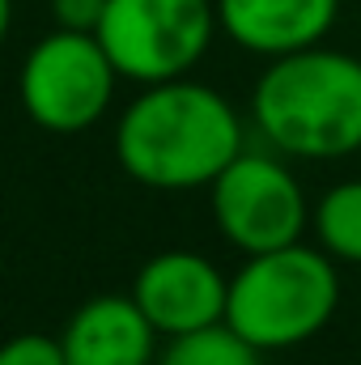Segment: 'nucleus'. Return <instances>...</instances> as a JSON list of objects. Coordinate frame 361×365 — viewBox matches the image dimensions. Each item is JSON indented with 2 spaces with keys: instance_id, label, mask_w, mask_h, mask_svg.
I'll use <instances>...</instances> for the list:
<instances>
[{
  "instance_id": "7ed1b4c3",
  "label": "nucleus",
  "mask_w": 361,
  "mask_h": 365,
  "mask_svg": "<svg viewBox=\"0 0 361 365\" xmlns=\"http://www.w3.org/2000/svg\"><path fill=\"white\" fill-rule=\"evenodd\" d=\"M340 293V264L315 242L243 255V264L230 272L225 327L264 357L302 349L336 319Z\"/></svg>"
},
{
  "instance_id": "4468645a",
  "label": "nucleus",
  "mask_w": 361,
  "mask_h": 365,
  "mask_svg": "<svg viewBox=\"0 0 361 365\" xmlns=\"http://www.w3.org/2000/svg\"><path fill=\"white\" fill-rule=\"evenodd\" d=\"M9 30H13V0H0V51L9 43Z\"/></svg>"
},
{
  "instance_id": "f03ea898",
  "label": "nucleus",
  "mask_w": 361,
  "mask_h": 365,
  "mask_svg": "<svg viewBox=\"0 0 361 365\" xmlns=\"http://www.w3.org/2000/svg\"><path fill=\"white\" fill-rule=\"evenodd\" d=\"M251 128L289 162L361 153V60L327 43L268 60L251 90Z\"/></svg>"
},
{
  "instance_id": "6e6552de",
  "label": "nucleus",
  "mask_w": 361,
  "mask_h": 365,
  "mask_svg": "<svg viewBox=\"0 0 361 365\" xmlns=\"http://www.w3.org/2000/svg\"><path fill=\"white\" fill-rule=\"evenodd\" d=\"M217 30L247 56L280 60L327 43L340 21V0H213Z\"/></svg>"
},
{
  "instance_id": "0eeeda50",
  "label": "nucleus",
  "mask_w": 361,
  "mask_h": 365,
  "mask_svg": "<svg viewBox=\"0 0 361 365\" xmlns=\"http://www.w3.org/2000/svg\"><path fill=\"white\" fill-rule=\"evenodd\" d=\"M128 293L141 306V314L153 323V331L162 340H175V336H191V331L225 323L230 276L204 251L171 247V251L149 255L136 268Z\"/></svg>"
},
{
  "instance_id": "423d86ee",
  "label": "nucleus",
  "mask_w": 361,
  "mask_h": 365,
  "mask_svg": "<svg viewBox=\"0 0 361 365\" xmlns=\"http://www.w3.org/2000/svg\"><path fill=\"white\" fill-rule=\"evenodd\" d=\"M208 212L217 234L238 255H264L310 238V195L293 175L289 158L243 149L208 187Z\"/></svg>"
},
{
  "instance_id": "9d476101",
  "label": "nucleus",
  "mask_w": 361,
  "mask_h": 365,
  "mask_svg": "<svg viewBox=\"0 0 361 365\" xmlns=\"http://www.w3.org/2000/svg\"><path fill=\"white\" fill-rule=\"evenodd\" d=\"M310 242L336 264L361 268V179H340L310 200Z\"/></svg>"
},
{
  "instance_id": "39448f33",
  "label": "nucleus",
  "mask_w": 361,
  "mask_h": 365,
  "mask_svg": "<svg viewBox=\"0 0 361 365\" xmlns=\"http://www.w3.org/2000/svg\"><path fill=\"white\" fill-rule=\"evenodd\" d=\"M93 34L119 81L141 90L191 77L221 30L213 0H106Z\"/></svg>"
},
{
  "instance_id": "f8f14e48",
  "label": "nucleus",
  "mask_w": 361,
  "mask_h": 365,
  "mask_svg": "<svg viewBox=\"0 0 361 365\" xmlns=\"http://www.w3.org/2000/svg\"><path fill=\"white\" fill-rule=\"evenodd\" d=\"M0 365H68V361H64V349H60L56 336L21 331V336H9L0 344Z\"/></svg>"
},
{
  "instance_id": "1a4fd4ad",
  "label": "nucleus",
  "mask_w": 361,
  "mask_h": 365,
  "mask_svg": "<svg viewBox=\"0 0 361 365\" xmlns=\"http://www.w3.org/2000/svg\"><path fill=\"white\" fill-rule=\"evenodd\" d=\"M56 340L68 365H153L162 353V336L141 314L132 293L86 297Z\"/></svg>"
},
{
  "instance_id": "f257e3e1",
  "label": "nucleus",
  "mask_w": 361,
  "mask_h": 365,
  "mask_svg": "<svg viewBox=\"0 0 361 365\" xmlns=\"http://www.w3.org/2000/svg\"><path fill=\"white\" fill-rule=\"evenodd\" d=\"M247 149L243 110L208 81L141 86L115 119V162L149 191H208Z\"/></svg>"
},
{
  "instance_id": "20e7f679",
  "label": "nucleus",
  "mask_w": 361,
  "mask_h": 365,
  "mask_svg": "<svg viewBox=\"0 0 361 365\" xmlns=\"http://www.w3.org/2000/svg\"><path fill=\"white\" fill-rule=\"evenodd\" d=\"M119 73L98 34L47 30L30 43L17 68V102L39 132L77 136L102 123L115 106Z\"/></svg>"
},
{
  "instance_id": "ddd939ff",
  "label": "nucleus",
  "mask_w": 361,
  "mask_h": 365,
  "mask_svg": "<svg viewBox=\"0 0 361 365\" xmlns=\"http://www.w3.org/2000/svg\"><path fill=\"white\" fill-rule=\"evenodd\" d=\"M47 9H51L56 30H81V34H93L98 21H102L106 0H47Z\"/></svg>"
},
{
  "instance_id": "9b49d317",
  "label": "nucleus",
  "mask_w": 361,
  "mask_h": 365,
  "mask_svg": "<svg viewBox=\"0 0 361 365\" xmlns=\"http://www.w3.org/2000/svg\"><path fill=\"white\" fill-rule=\"evenodd\" d=\"M153 365H264V353L251 349L243 336H234L225 323L162 340V353Z\"/></svg>"
}]
</instances>
